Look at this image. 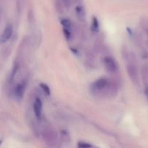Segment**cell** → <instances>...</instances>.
Instances as JSON below:
<instances>
[{"mask_svg":"<svg viewBox=\"0 0 148 148\" xmlns=\"http://www.w3.org/2000/svg\"><path fill=\"white\" fill-rule=\"evenodd\" d=\"M145 94L147 98H148V85H145Z\"/></svg>","mask_w":148,"mask_h":148,"instance_id":"obj_16","label":"cell"},{"mask_svg":"<svg viewBox=\"0 0 148 148\" xmlns=\"http://www.w3.org/2000/svg\"><path fill=\"white\" fill-rule=\"evenodd\" d=\"M75 14H76L77 17L79 19V20L81 21H84L85 20V16H86V12L85 10H84V7H81V6H77L75 7Z\"/></svg>","mask_w":148,"mask_h":148,"instance_id":"obj_9","label":"cell"},{"mask_svg":"<svg viewBox=\"0 0 148 148\" xmlns=\"http://www.w3.org/2000/svg\"><path fill=\"white\" fill-rule=\"evenodd\" d=\"M78 146L79 147H83V148L91 147V145H89V144H87V143H78Z\"/></svg>","mask_w":148,"mask_h":148,"instance_id":"obj_14","label":"cell"},{"mask_svg":"<svg viewBox=\"0 0 148 148\" xmlns=\"http://www.w3.org/2000/svg\"><path fill=\"white\" fill-rule=\"evenodd\" d=\"M91 29L94 33H97L99 30V23L98 20L95 17H93L92 19V23H91Z\"/></svg>","mask_w":148,"mask_h":148,"instance_id":"obj_10","label":"cell"},{"mask_svg":"<svg viewBox=\"0 0 148 148\" xmlns=\"http://www.w3.org/2000/svg\"><path fill=\"white\" fill-rule=\"evenodd\" d=\"M57 134L55 131L51 130H46L44 132V140L49 146L55 145L57 141Z\"/></svg>","mask_w":148,"mask_h":148,"instance_id":"obj_2","label":"cell"},{"mask_svg":"<svg viewBox=\"0 0 148 148\" xmlns=\"http://www.w3.org/2000/svg\"><path fill=\"white\" fill-rule=\"evenodd\" d=\"M104 62V64L105 68L107 69V70L108 72H112V73H114L117 71L118 69V66L116 64V62L113 58L111 57H105L103 60Z\"/></svg>","mask_w":148,"mask_h":148,"instance_id":"obj_3","label":"cell"},{"mask_svg":"<svg viewBox=\"0 0 148 148\" xmlns=\"http://www.w3.org/2000/svg\"><path fill=\"white\" fill-rule=\"evenodd\" d=\"M61 1L65 7H69L71 4V0H61Z\"/></svg>","mask_w":148,"mask_h":148,"instance_id":"obj_15","label":"cell"},{"mask_svg":"<svg viewBox=\"0 0 148 148\" xmlns=\"http://www.w3.org/2000/svg\"><path fill=\"white\" fill-rule=\"evenodd\" d=\"M141 76L144 85H148V64H145L142 66L141 69Z\"/></svg>","mask_w":148,"mask_h":148,"instance_id":"obj_8","label":"cell"},{"mask_svg":"<svg viewBox=\"0 0 148 148\" xmlns=\"http://www.w3.org/2000/svg\"><path fill=\"white\" fill-rule=\"evenodd\" d=\"M61 24L63 26V28L68 29V30L71 29V23L68 19H63L61 20Z\"/></svg>","mask_w":148,"mask_h":148,"instance_id":"obj_11","label":"cell"},{"mask_svg":"<svg viewBox=\"0 0 148 148\" xmlns=\"http://www.w3.org/2000/svg\"><path fill=\"white\" fill-rule=\"evenodd\" d=\"M126 70L131 80L134 84L139 83V72H138L136 59L133 53H126Z\"/></svg>","mask_w":148,"mask_h":148,"instance_id":"obj_1","label":"cell"},{"mask_svg":"<svg viewBox=\"0 0 148 148\" xmlns=\"http://www.w3.org/2000/svg\"><path fill=\"white\" fill-rule=\"evenodd\" d=\"M26 81H23V82H21L17 85V87L15 88V96L17 99H21L23 98V95L25 93V91H26Z\"/></svg>","mask_w":148,"mask_h":148,"instance_id":"obj_6","label":"cell"},{"mask_svg":"<svg viewBox=\"0 0 148 148\" xmlns=\"http://www.w3.org/2000/svg\"><path fill=\"white\" fill-rule=\"evenodd\" d=\"M108 85V81L105 78H100L93 84V88L96 91H102Z\"/></svg>","mask_w":148,"mask_h":148,"instance_id":"obj_5","label":"cell"},{"mask_svg":"<svg viewBox=\"0 0 148 148\" xmlns=\"http://www.w3.org/2000/svg\"><path fill=\"white\" fill-rule=\"evenodd\" d=\"M33 110L35 116L38 119H40L42 114V103L39 98H36L33 103Z\"/></svg>","mask_w":148,"mask_h":148,"instance_id":"obj_7","label":"cell"},{"mask_svg":"<svg viewBox=\"0 0 148 148\" xmlns=\"http://www.w3.org/2000/svg\"><path fill=\"white\" fill-rule=\"evenodd\" d=\"M12 27L11 25H8L6 26L2 35L0 36V43H5L7 40H10L12 35Z\"/></svg>","mask_w":148,"mask_h":148,"instance_id":"obj_4","label":"cell"},{"mask_svg":"<svg viewBox=\"0 0 148 148\" xmlns=\"http://www.w3.org/2000/svg\"><path fill=\"white\" fill-rule=\"evenodd\" d=\"M146 34H147V38H148V27L147 28V30H146Z\"/></svg>","mask_w":148,"mask_h":148,"instance_id":"obj_17","label":"cell"},{"mask_svg":"<svg viewBox=\"0 0 148 148\" xmlns=\"http://www.w3.org/2000/svg\"><path fill=\"white\" fill-rule=\"evenodd\" d=\"M63 33H64V35H65V38H66L67 39H69L70 38H71V30L63 28Z\"/></svg>","mask_w":148,"mask_h":148,"instance_id":"obj_13","label":"cell"},{"mask_svg":"<svg viewBox=\"0 0 148 148\" xmlns=\"http://www.w3.org/2000/svg\"><path fill=\"white\" fill-rule=\"evenodd\" d=\"M40 87L46 95H49V94H50V89H49V88L46 85V84H43V83L40 84Z\"/></svg>","mask_w":148,"mask_h":148,"instance_id":"obj_12","label":"cell"}]
</instances>
